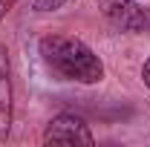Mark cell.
I'll return each mask as SVG.
<instances>
[{"label": "cell", "instance_id": "obj_2", "mask_svg": "<svg viewBox=\"0 0 150 147\" xmlns=\"http://www.w3.org/2000/svg\"><path fill=\"white\" fill-rule=\"evenodd\" d=\"M43 141L46 144H84V147H93L95 144V136L90 124L75 115V112H61L55 115L46 130H43Z\"/></svg>", "mask_w": 150, "mask_h": 147}, {"label": "cell", "instance_id": "obj_4", "mask_svg": "<svg viewBox=\"0 0 150 147\" xmlns=\"http://www.w3.org/2000/svg\"><path fill=\"white\" fill-rule=\"evenodd\" d=\"M12 115H15V87H12V58L9 49L0 43V141L12 133Z\"/></svg>", "mask_w": 150, "mask_h": 147}, {"label": "cell", "instance_id": "obj_5", "mask_svg": "<svg viewBox=\"0 0 150 147\" xmlns=\"http://www.w3.org/2000/svg\"><path fill=\"white\" fill-rule=\"evenodd\" d=\"M69 0H35L32 6H35V12H58V9H64Z\"/></svg>", "mask_w": 150, "mask_h": 147}, {"label": "cell", "instance_id": "obj_3", "mask_svg": "<svg viewBox=\"0 0 150 147\" xmlns=\"http://www.w3.org/2000/svg\"><path fill=\"white\" fill-rule=\"evenodd\" d=\"M98 9L121 32H142L144 23H147L144 12L139 9L136 0H98Z\"/></svg>", "mask_w": 150, "mask_h": 147}, {"label": "cell", "instance_id": "obj_6", "mask_svg": "<svg viewBox=\"0 0 150 147\" xmlns=\"http://www.w3.org/2000/svg\"><path fill=\"white\" fill-rule=\"evenodd\" d=\"M15 6H18V0H0V20L6 18V15H9Z\"/></svg>", "mask_w": 150, "mask_h": 147}, {"label": "cell", "instance_id": "obj_1", "mask_svg": "<svg viewBox=\"0 0 150 147\" xmlns=\"http://www.w3.org/2000/svg\"><path fill=\"white\" fill-rule=\"evenodd\" d=\"M43 64L67 81L75 84H101L104 81V64L93 49L69 35H46L38 43Z\"/></svg>", "mask_w": 150, "mask_h": 147}, {"label": "cell", "instance_id": "obj_7", "mask_svg": "<svg viewBox=\"0 0 150 147\" xmlns=\"http://www.w3.org/2000/svg\"><path fill=\"white\" fill-rule=\"evenodd\" d=\"M142 81H144V87L150 90V58L142 64Z\"/></svg>", "mask_w": 150, "mask_h": 147}]
</instances>
